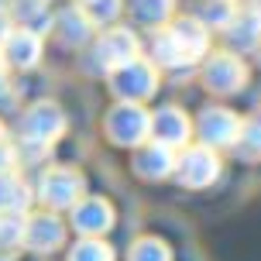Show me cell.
Instances as JSON below:
<instances>
[{"label": "cell", "instance_id": "cell-1", "mask_svg": "<svg viewBox=\"0 0 261 261\" xmlns=\"http://www.w3.org/2000/svg\"><path fill=\"white\" fill-rule=\"evenodd\" d=\"M158 59L165 65H186L199 59V52L206 48V35L199 31V24H189V21H179V24L165 28L155 41Z\"/></svg>", "mask_w": 261, "mask_h": 261}, {"label": "cell", "instance_id": "cell-2", "mask_svg": "<svg viewBox=\"0 0 261 261\" xmlns=\"http://www.w3.org/2000/svg\"><path fill=\"white\" fill-rule=\"evenodd\" d=\"M107 130H110V138L120 141V144H138V141H144V134L151 130V117H148L138 103H124L107 117Z\"/></svg>", "mask_w": 261, "mask_h": 261}, {"label": "cell", "instance_id": "cell-3", "mask_svg": "<svg viewBox=\"0 0 261 261\" xmlns=\"http://www.w3.org/2000/svg\"><path fill=\"white\" fill-rule=\"evenodd\" d=\"M0 48H4V62L7 65H14V69H31L41 55L38 31H31V28H14V31L4 35Z\"/></svg>", "mask_w": 261, "mask_h": 261}, {"label": "cell", "instance_id": "cell-4", "mask_svg": "<svg viewBox=\"0 0 261 261\" xmlns=\"http://www.w3.org/2000/svg\"><path fill=\"white\" fill-rule=\"evenodd\" d=\"M21 127H24L28 141H38V144L45 141L48 144L65 130V117L59 114L55 103H38V107H31V110L24 114V124H21Z\"/></svg>", "mask_w": 261, "mask_h": 261}, {"label": "cell", "instance_id": "cell-5", "mask_svg": "<svg viewBox=\"0 0 261 261\" xmlns=\"http://www.w3.org/2000/svg\"><path fill=\"white\" fill-rule=\"evenodd\" d=\"M83 193V179L72 169H52L41 179V199L48 206H72Z\"/></svg>", "mask_w": 261, "mask_h": 261}, {"label": "cell", "instance_id": "cell-6", "mask_svg": "<svg viewBox=\"0 0 261 261\" xmlns=\"http://www.w3.org/2000/svg\"><path fill=\"white\" fill-rule=\"evenodd\" d=\"M96 55H100V65L120 69V65H127V62L138 59V41H134V35L124 31V28H110L103 38H100V45H96Z\"/></svg>", "mask_w": 261, "mask_h": 261}, {"label": "cell", "instance_id": "cell-7", "mask_svg": "<svg viewBox=\"0 0 261 261\" xmlns=\"http://www.w3.org/2000/svg\"><path fill=\"white\" fill-rule=\"evenodd\" d=\"M114 72H117L114 90H117L120 96H127V100H141V96H148V93L155 90V72H151V65L141 62V59L120 65V69H114Z\"/></svg>", "mask_w": 261, "mask_h": 261}, {"label": "cell", "instance_id": "cell-8", "mask_svg": "<svg viewBox=\"0 0 261 261\" xmlns=\"http://www.w3.org/2000/svg\"><path fill=\"white\" fill-rule=\"evenodd\" d=\"M199 134L206 144H230L241 134V120L227 110H206L199 117Z\"/></svg>", "mask_w": 261, "mask_h": 261}, {"label": "cell", "instance_id": "cell-9", "mask_svg": "<svg viewBox=\"0 0 261 261\" xmlns=\"http://www.w3.org/2000/svg\"><path fill=\"white\" fill-rule=\"evenodd\" d=\"M244 83V65L234 55H213L206 62V86L210 90H237Z\"/></svg>", "mask_w": 261, "mask_h": 261}, {"label": "cell", "instance_id": "cell-10", "mask_svg": "<svg viewBox=\"0 0 261 261\" xmlns=\"http://www.w3.org/2000/svg\"><path fill=\"white\" fill-rule=\"evenodd\" d=\"M24 244L35 251H52L62 244V223L55 217H31L24 223Z\"/></svg>", "mask_w": 261, "mask_h": 261}, {"label": "cell", "instance_id": "cell-11", "mask_svg": "<svg viewBox=\"0 0 261 261\" xmlns=\"http://www.w3.org/2000/svg\"><path fill=\"white\" fill-rule=\"evenodd\" d=\"M110 220H114V213H110V206L103 199H83L76 206V213H72V223L83 234H103L110 227Z\"/></svg>", "mask_w": 261, "mask_h": 261}, {"label": "cell", "instance_id": "cell-12", "mask_svg": "<svg viewBox=\"0 0 261 261\" xmlns=\"http://www.w3.org/2000/svg\"><path fill=\"white\" fill-rule=\"evenodd\" d=\"M151 134H155V141L165 144V148L182 144L186 134H189V120H186L179 110H165V114L151 117Z\"/></svg>", "mask_w": 261, "mask_h": 261}, {"label": "cell", "instance_id": "cell-13", "mask_svg": "<svg viewBox=\"0 0 261 261\" xmlns=\"http://www.w3.org/2000/svg\"><path fill=\"white\" fill-rule=\"evenodd\" d=\"M28 199H31L28 186L11 172H0V213H21Z\"/></svg>", "mask_w": 261, "mask_h": 261}, {"label": "cell", "instance_id": "cell-14", "mask_svg": "<svg viewBox=\"0 0 261 261\" xmlns=\"http://www.w3.org/2000/svg\"><path fill=\"white\" fill-rule=\"evenodd\" d=\"M55 24H59V38H62L65 45H79V41L90 38V24L93 21L83 11H65Z\"/></svg>", "mask_w": 261, "mask_h": 261}, {"label": "cell", "instance_id": "cell-15", "mask_svg": "<svg viewBox=\"0 0 261 261\" xmlns=\"http://www.w3.org/2000/svg\"><path fill=\"white\" fill-rule=\"evenodd\" d=\"M24 241V220L14 213H0V248H14Z\"/></svg>", "mask_w": 261, "mask_h": 261}, {"label": "cell", "instance_id": "cell-16", "mask_svg": "<svg viewBox=\"0 0 261 261\" xmlns=\"http://www.w3.org/2000/svg\"><path fill=\"white\" fill-rule=\"evenodd\" d=\"M120 11L117 0H83V14L90 17L93 24H100V21H110L114 14Z\"/></svg>", "mask_w": 261, "mask_h": 261}, {"label": "cell", "instance_id": "cell-17", "mask_svg": "<svg viewBox=\"0 0 261 261\" xmlns=\"http://www.w3.org/2000/svg\"><path fill=\"white\" fill-rule=\"evenodd\" d=\"M69 261H114V254L100 241H83V244H76V251H72Z\"/></svg>", "mask_w": 261, "mask_h": 261}, {"label": "cell", "instance_id": "cell-18", "mask_svg": "<svg viewBox=\"0 0 261 261\" xmlns=\"http://www.w3.org/2000/svg\"><path fill=\"white\" fill-rule=\"evenodd\" d=\"M169 0H134V14L138 21H162L169 14Z\"/></svg>", "mask_w": 261, "mask_h": 261}, {"label": "cell", "instance_id": "cell-19", "mask_svg": "<svg viewBox=\"0 0 261 261\" xmlns=\"http://www.w3.org/2000/svg\"><path fill=\"white\" fill-rule=\"evenodd\" d=\"M130 261H169V251L162 248L158 241H141L130 251Z\"/></svg>", "mask_w": 261, "mask_h": 261}, {"label": "cell", "instance_id": "cell-20", "mask_svg": "<svg viewBox=\"0 0 261 261\" xmlns=\"http://www.w3.org/2000/svg\"><path fill=\"white\" fill-rule=\"evenodd\" d=\"M11 165H14V148L0 138V172H11Z\"/></svg>", "mask_w": 261, "mask_h": 261}, {"label": "cell", "instance_id": "cell-21", "mask_svg": "<svg viewBox=\"0 0 261 261\" xmlns=\"http://www.w3.org/2000/svg\"><path fill=\"white\" fill-rule=\"evenodd\" d=\"M0 83H4V62H0Z\"/></svg>", "mask_w": 261, "mask_h": 261}, {"label": "cell", "instance_id": "cell-22", "mask_svg": "<svg viewBox=\"0 0 261 261\" xmlns=\"http://www.w3.org/2000/svg\"><path fill=\"white\" fill-rule=\"evenodd\" d=\"M0 261H11V258H0Z\"/></svg>", "mask_w": 261, "mask_h": 261}, {"label": "cell", "instance_id": "cell-23", "mask_svg": "<svg viewBox=\"0 0 261 261\" xmlns=\"http://www.w3.org/2000/svg\"><path fill=\"white\" fill-rule=\"evenodd\" d=\"M0 138H4V134H0Z\"/></svg>", "mask_w": 261, "mask_h": 261}]
</instances>
